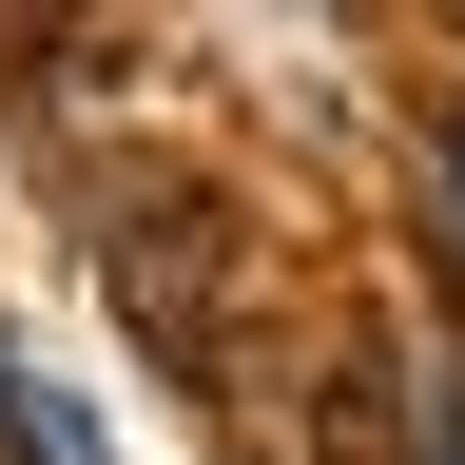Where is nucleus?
Returning a JSON list of instances; mask_svg holds the SVG:
<instances>
[{"instance_id":"1","label":"nucleus","mask_w":465,"mask_h":465,"mask_svg":"<svg viewBox=\"0 0 465 465\" xmlns=\"http://www.w3.org/2000/svg\"><path fill=\"white\" fill-rule=\"evenodd\" d=\"M232 291H252V232H232L213 194H136L116 213V311H136V349L155 369H232Z\"/></svg>"},{"instance_id":"2","label":"nucleus","mask_w":465,"mask_h":465,"mask_svg":"<svg viewBox=\"0 0 465 465\" xmlns=\"http://www.w3.org/2000/svg\"><path fill=\"white\" fill-rule=\"evenodd\" d=\"M427 155H446V213H465V116H446V136H427Z\"/></svg>"}]
</instances>
